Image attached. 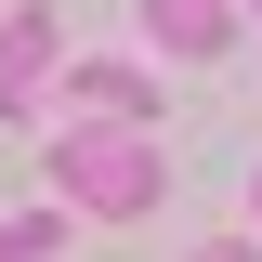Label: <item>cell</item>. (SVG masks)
Wrapping results in <instances>:
<instances>
[{
  "label": "cell",
  "mask_w": 262,
  "mask_h": 262,
  "mask_svg": "<svg viewBox=\"0 0 262 262\" xmlns=\"http://www.w3.org/2000/svg\"><path fill=\"white\" fill-rule=\"evenodd\" d=\"M53 0H27V13H13V27H0V118H27L39 92H53Z\"/></svg>",
  "instance_id": "2"
},
{
  "label": "cell",
  "mask_w": 262,
  "mask_h": 262,
  "mask_svg": "<svg viewBox=\"0 0 262 262\" xmlns=\"http://www.w3.org/2000/svg\"><path fill=\"white\" fill-rule=\"evenodd\" d=\"M53 196L92 223H131L170 196V158H158V131H53Z\"/></svg>",
  "instance_id": "1"
},
{
  "label": "cell",
  "mask_w": 262,
  "mask_h": 262,
  "mask_svg": "<svg viewBox=\"0 0 262 262\" xmlns=\"http://www.w3.org/2000/svg\"><path fill=\"white\" fill-rule=\"evenodd\" d=\"M66 105H79V118H158V79H144V66H79Z\"/></svg>",
  "instance_id": "3"
},
{
  "label": "cell",
  "mask_w": 262,
  "mask_h": 262,
  "mask_svg": "<svg viewBox=\"0 0 262 262\" xmlns=\"http://www.w3.org/2000/svg\"><path fill=\"white\" fill-rule=\"evenodd\" d=\"M196 262H262V249H249V236H210V249H196Z\"/></svg>",
  "instance_id": "6"
},
{
  "label": "cell",
  "mask_w": 262,
  "mask_h": 262,
  "mask_svg": "<svg viewBox=\"0 0 262 262\" xmlns=\"http://www.w3.org/2000/svg\"><path fill=\"white\" fill-rule=\"evenodd\" d=\"M223 13H236V0H144V27H158V39H170L184 66H196V53H223V39H236Z\"/></svg>",
  "instance_id": "4"
},
{
  "label": "cell",
  "mask_w": 262,
  "mask_h": 262,
  "mask_svg": "<svg viewBox=\"0 0 262 262\" xmlns=\"http://www.w3.org/2000/svg\"><path fill=\"white\" fill-rule=\"evenodd\" d=\"M249 223H262V184H249Z\"/></svg>",
  "instance_id": "7"
},
{
  "label": "cell",
  "mask_w": 262,
  "mask_h": 262,
  "mask_svg": "<svg viewBox=\"0 0 262 262\" xmlns=\"http://www.w3.org/2000/svg\"><path fill=\"white\" fill-rule=\"evenodd\" d=\"M66 249V223H53V210H27V223H0V262H53Z\"/></svg>",
  "instance_id": "5"
}]
</instances>
